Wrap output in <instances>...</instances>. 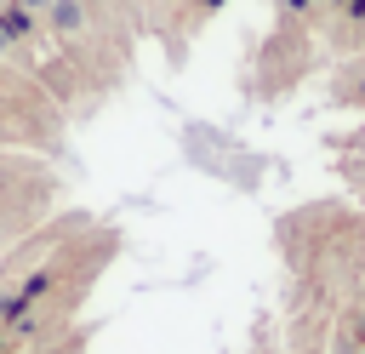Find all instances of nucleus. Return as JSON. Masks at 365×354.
Instances as JSON below:
<instances>
[{"label": "nucleus", "instance_id": "1", "mask_svg": "<svg viewBox=\"0 0 365 354\" xmlns=\"http://www.w3.org/2000/svg\"><path fill=\"white\" fill-rule=\"evenodd\" d=\"M40 17H46L57 34H80V29H86V0H51Z\"/></svg>", "mask_w": 365, "mask_h": 354}, {"label": "nucleus", "instance_id": "2", "mask_svg": "<svg viewBox=\"0 0 365 354\" xmlns=\"http://www.w3.org/2000/svg\"><path fill=\"white\" fill-rule=\"evenodd\" d=\"M0 29H6V40L17 46V40H29V34H34V11H23V6H6V11H0Z\"/></svg>", "mask_w": 365, "mask_h": 354}, {"label": "nucleus", "instance_id": "3", "mask_svg": "<svg viewBox=\"0 0 365 354\" xmlns=\"http://www.w3.org/2000/svg\"><path fill=\"white\" fill-rule=\"evenodd\" d=\"M11 6H23V11H46L51 0H11Z\"/></svg>", "mask_w": 365, "mask_h": 354}, {"label": "nucleus", "instance_id": "4", "mask_svg": "<svg viewBox=\"0 0 365 354\" xmlns=\"http://www.w3.org/2000/svg\"><path fill=\"white\" fill-rule=\"evenodd\" d=\"M6 51H11V40H6V29H0V57H6Z\"/></svg>", "mask_w": 365, "mask_h": 354}, {"label": "nucleus", "instance_id": "5", "mask_svg": "<svg viewBox=\"0 0 365 354\" xmlns=\"http://www.w3.org/2000/svg\"><path fill=\"white\" fill-rule=\"evenodd\" d=\"M205 6H217V0H205Z\"/></svg>", "mask_w": 365, "mask_h": 354}]
</instances>
